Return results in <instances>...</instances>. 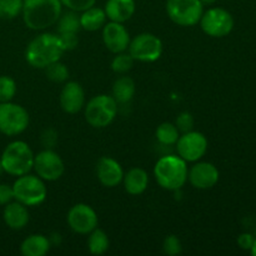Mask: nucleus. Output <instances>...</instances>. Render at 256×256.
Instances as JSON below:
<instances>
[{
    "instance_id": "nucleus-1",
    "label": "nucleus",
    "mask_w": 256,
    "mask_h": 256,
    "mask_svg": "<svg viewBox=\"0 0 256 256\" xmlns=\"http://www.w3.org/2000/svg\"><path fill=\"white\" fill-rule=\"evenodd\" d=\"M65 52L59 35L42 32L28 44L25 59L35 69H45L50 64L59 62Z\"/></svg>"
},
{
    "instance_id": "nucleus-2",
    "label": "nucleus",
    "mask_w": 256,
    "mask_h": 256,
    "mask_svg": "<svg viewBox=\"0 0 256 256\" xmlns=\"http://www.w3.org/2000/svg\"><path fill=\"white\" fill-rule=\"evenodd\" d=\"M62 12L60 0H24L22 20L32 30H45L58 22Z\"/></svg>"
},
{
    "instance_id": "nucleus-3",
    "label": "nucleus",
    "mask_w": 256,
    "mask_h": 256,
    "mask_svg": "<svg viewBox=\"0 0 256 256\" xmlns=\"http://www.w3.org/2000/svg\"><path fill=\"white\" fill-rule=\"evenodd\" d=\"M188 162L179 155L160 158L154 166V176L158 184L165 190L175 192L182 189L188 182Z\"/></svg>"
},
{
    "instance_id": "nucleus-4",
    "label": "nucleus",
    "mask_w": 256,
    "mask_h": 256,
    "mask_svg": "<svg viewBox=\"0 0 256 256\" xmlns=\"http://www.w3.org/2000/svg\"><path fill=\"white\" fill-rule=\"evenodd\" d=\"M34 152L32 148L22 140H15L6 145L2 152V160L4 172L12 176L28 174L34 165Z\"/></svg>"
},
{
    "instance_id": "nucleus-5",
    "label": "nucleus",
    "mask_w": 256,
    "mask_h": 256,
    "mask_svg": "<svg viewBox=\"0 0 256 256\" xmlns=\"http://www.w3.org/2000/svg\"><path fill=\"white\" fill-rule=\"evenodd\" d=\"M84 108L88 124L96 129L106 128L118 115V102L110 95H96L92 98Z\"/></svg>"
},
{
    "instance_id": "nucleus-6",
    "label": "nucleus",
    "mask_w": 256,
    "mask_h": 256,
    "mask_svg": "<svg viewBox=\"0 0 256 256\" xmlns=\"http://www.w3.org/2000/svg\"><path fill=\"white\" fill-rule=\"evenodd\" d=\"M14 199L25 206H38L46 199L48 190L44 180L38 175H30L29 172L18 176L12 185Z\"/></svg>"
},
{
    "instance_id": "nucleus-7",
    "label": "nucleus",
    "mask_w": 256,
    "mask_h": 256,
    "mask_svg": "<svg viewBox=\"0 0 256 256\" xmlns=\"http://www.w3.org/2000/svg\"><path fill=\"white\" fill-rule=\"evenodd\" d=\"M29 122V112L22 105L0 102V132L8 136L19 135L28 129Z\"/></svg>"
},
{
    "instance_id": "nucleus-8",
    "label": "nucleus",
    "mask_w": 256,
    "mask_h": 256,
    "mask_svg": "<svg viewBox=\"0 0 256 256\" xmlns=\"http://www.w3.org/2000/svg\"><path fill=\"white\" fill-rule=\"evenodd\" d=\"M166 12L179 26H194L202 19L204 5L200 0H168Z\"/></svg>"
},
{
    "instance_id": "nucleus-9",
    "label": "nucleus",
    "mask_w": 256,
    "mask_h": 256,
    "mask_svg": "<svg viewBox=\"0 0 256 256\" xmlns=\"http://www.w3.org/2000/svg\"><path fill=\"white\" fill-rule=\"evenodd\" d=\"M199 24L208 36L222 38L234 29V18L222 8H212L202 12Z\"/></svg>"
},
{
    "instance_id": "nucleus-10",
    "label": "nucleus",
    "mask_w": 256,
    "mask_h": 256,
    "mask_svg": "<svg viewBox=\"0 0 256 256\" xmlns=\"http://www.w3.org/2000/svg\"><path fill=\"white\" fill-rule=\"evenodd\" d=\"M129 54L132 59L142 62H156L162 54V42L152 32H142L130 40Z\"/></svg>"
},
{
    "instance_id": "nucleus-11",
    "label": "nucleus",
    "mask_w": 256,
    "mask_h": 256,
    "mask_svg": "<svg viewBox=\"0 0 256 256\" xmlns=\"http://www.w3.org/2000/svg\"><path fill=\"white\" fill-rule=\"evenodd\" d=\"M32 169L44 182H56L64 174L65 165L58 152L52 149H44L34 156Z\"/></svg>"
},
{
    "instance_id": "nucleus-12",
    "label": "nucleus",
    "mask_w": 256,
    "mask_h": 256,
    "mask_svg": "<svg viewBox=\"0 0 256 256\" xmlns=\"http://www.w3.org/2000/svg\"><path fill=\"white\" fill-rule=\"evenodd\" d=\"M178 155L186 162H196L206 154L208 139L199 132H182L176 142Z\"/></svg>"
},
{
    "instance_id": "nucleus-13",
    "label": "nucleus",
    "mask_w": 256,
    "mask_h": 256,
    "mask_svg": "<svg viewBox=\"0 0 256 256\" xmlns=\"http://www.w3.org/2000/svg\"><path fill=\"white\" fill-rule=\"evenodd\" d=\"M68 225L74 232L80 235H88L98 228V214L90 205L75 204L70 208L66 216Z\"/></svg>"
},
{
    "instance_id": "nucleus-14",
    "label": "nucleus",
    "mask_w": 256,
    "mask_h": 256,
    "mask_svg": "<svg viewBox=\"0 0 256 256\" xmlns=\"http://www.w3.org/2000/svg\"><path fill=\"white\" fill-rule=\"evenodd\" d=\"M188 179L195 189H212L219 182V170L212 162H196L188 172Z\"/></svg>"
},
{
    "instance_id": "nucleus-15",
    "label": "nucleus",
    "mask_w": 256,
    "mask_h": 256,
    "mask_svg": "<svg viewBox=\"0 0 256 256\" xmlns=\"http://www.w3.org/2000/svg\"><path fill=\"white\" fill-rule=\"evenodd\" d=\"M102 42L106 49L114 54L126 52L130 44L129 32L122 22H106L102 26Z\"/></svg>"
},
{
    "instance_id": "nucleus-16",
    "label": "nucleus",
    "mask_w": 256,
    "mask_h": 256,
    "mask_svg": "<svg viewBox=\"0 0 256 256\" xmlns=\"http://www.w3.org/2000/svg\"><path fill=\"white\" fill-rule=\"evenodd\" d=\"M60 106L66 114H76L85 106V92L76 82H68L59 96Z\"/></svg>"
},
{
    "instance_id": "nucleus-17",
    "label": "nucleus",
    "mask_w": 256,
    "mask_h": 256,
    "mask_svg": "<svg viewBox=\"0 0 256 256\" xmlns=\"http://www.w3.org/2000/svg\"><path fill=\"white\" fill-rule=\"evenodd\" d=\"M96 175L99 182L104 186L115 188L122 182L124 170L115 159L110 156H102L96 164Z\"/></svg>"
},
{
    "instance_id": "nucleus-18",
    "label": "nucleus",
    "mask_w": 256,
    "mask_h": 256,
    "mask_svg": "<svg viewBox=\"0 0 256 256\" xmlns=\"http://www.w3.org/2000/svg\"><path fill=\"white\" fill-rule=\"evenodd\" d=\"M136 10L135 0H108L104 12L110 22H122L130 20Z\"/></svg>"
},
{
    "instance_id": "nucleus-19",
    "label": "nucleus",
    "mask_w": 256,
    "mask_h": 256,
    "mask_svg": "<svg viewBox=\"0 0 256 256\" xmlns=\"http://www.w3.org/2000/svg\"><path fill=\"white\" fill-rule=\"evenodd\" d=\"M5 224L12 230H22L29 222V212L24 204L19 202H10L5 205L2 212Z\"/></svg>"
},
{
    "instance_id": "nucleus-20",
    "label": "nucleus",
    "mask_w": 256,
    "mask_h": 256,
    "mask_svg": "<svg viewBox=\"0 0 256 256\" xmlns=\"http://www.w3.org/2000/svg\"><path fill=\"white\" fill-rule=\"evenodd\" d=\"M122 182L128 194L140 195L148 189L149 175L142 168H132L126 174H124Z\"/></svg>"
},
{
    "instance_id": "nucleus-21",
    "label": "nucleus",
    "mask_w": 256,
    "mask_h": 256,
    "mask_svg": "<svg viewBox=\"0 0 256 256\" xmlns=\"http://www.w3.org/2000/svg\"><path fill=\"white\" fill-rule=\"evenodd\" d=\"M50 246V239L42 234H32L22 242L20 252L24 256H44L49 252Z\"/></svg>"
},
{
    "instance_id": "nucleus-22",
    "label": "nucleus",
    "mask_w": 256,
    "mask_h": 256,
    "mask_svg": "<svg viewBox=\"0 0 256 256\" xmlns=\"http://www.w3.org/2000/svg\"><path fill=\"white\" fill-rule=\"evenodd\" d=\"M106 14L102 8L94 6L84 10L80 14V25L86 32H98L106 24Z\"/></svg>"
},
{
    "instance_id": "nucleus-23",
    "label": "nucleus",
    "mask_w": 256,
    "mask_h": 256,
    "mask_svg": "<svg viewBox=\"0 0 256 256\" xmlns=\"http://www.w3.org/2000/svg\"><path fill=\"white\" fill-rule=\"evenodd\" d=\"M136 92L135 82L130 76H122L115 80L112 85V95L118 104H126L130 102L134 98Z\"/></svg>"
},
{
    "instance_id": "nucleus-24",
    "label": "nucleus",
    "mask_w": 256,
    "mask_h": 256,
    "mask_svg": "<svg viewBox=\"0 0 256 256\" xmlns=\"http://www.w3.org/2000/svg\"><path fill=\"white\" fill-rule=\"evenodd\" d=\"M109 238L104 230L96 229L92 230L88 238V249H89L90 254L92 255H102L108 252L109 249Z\"/></svg>"
},
{
    "instance_id": "nucleus-25",
    "label": "nucleus",
    "mask_w": 256,
    "mask_h": 256,
    "mask_svg": "<svg viewBox=\"0 0 256 256\" xmlns=\"http://www.w3.org/2000/svg\"><path fill=\"white\" fill-rule=\"evenodd\" d=\"M56 24L59 34H78L82 30L80 14L76 12H72V10H69L65 14L62 12Z\"/></svg>"
},
{
    "instance_id": "nucleus-26",
    "label": "nucleus",
    "mask_w": 256,
    "mask_h": 256,
    "mask_svg": "<svg viewBox=\"0 0 256 256\" xmlns=\"http://www.w3.org/2000/svg\"><path fill=\"white\" fill-rule=\"evenodd\" d=\"M155 136H156V140L162 145L172 146V145L176 144L178 139L180 136V132L178 130L175 124H172V122H162V124H160L158 126L156 132H155Z\"/></svg>"
},
{
    "instance_id": "nucleus-27",
    "label": "nucleus",
    "mask_w": 256,
    "mask_h": 256,
    "mask_svg": "<svg viewBox=\"0 0 256 256\" xmlns=\"http://www.w3.org/2000/svg\"><path fill=\"white\" fill-rule=\"evenodd\" d=\"M24 0H0V19L12 20L22 14Z\"/></svg>"
},
{
    "instance_id": "nucleus-28",
    "label": "nucleus",
    "mask_w": 256,
    "mask_h": 256,
    "mask_svg": "<svg viewBox=\"0 0 256 256\" xmlns=\"http://www.w3.org/2000/svg\"><path fill=\"white\" fill-rule=\"evenodd\" d=\"M44 70L48 79L54 82H65L69 79V69L66 65L60 62V60L50 64Z\"/></svg>"
},
{
    "instance_id": "nucleus-29",
    "label": "nucleus",
    "mask_w": 256,
    "mask_h": 256,
    "mask_svg": "<svg viewBox=\"0 0 256 256\" xmlns=\"http://www.w3.org/2000/svg\"><path fill=\"white\" fill-rule=\"evenodd\" d=\"M134 62L132 55L129 52H119L116 54V56H114L112 62V72H116V74H125V72H130L134 66Z\"/></svg>"
},
{
    "instance_id": "nucleus-30",
    "label": "nucleus",
    "mask_w": 256,
    "mask_h": 256,
    "mask_svg": "<svg viewBox=\"0 0 256 256\" xmlns=\"http://www.w3.org/2000/svg\"><path fill=\"white\" fill-rule=\"evenodd\" d=\"M16 94V82L12 78L2 75L0 76V102H12Z\"/></svg>"
},
{
    "instance_id": "nucleus-31",
    "label": "nucleus",
    "mask_w": 256,
    "mask_h": 256,
    "mask_svg": "<svg viewBox=\"0 0 256 256\" xmlns=\"http://www.w3.org/2000/svg\"><path fill=\"white\" fill-rule=\"evenodd\" d=\"M162 252H164V254L169 256L182 254V245L179 238L176 235H169V236L165 238L164 242H162Z\"/></svg>"
},
{
    "instance_id": "nucleus-32",
    "label": "nucleus",
    "mask_w": 256,
    "mask_h": 256,
    "mask_svg": "<svg viewBox=\"0 0 256 256\" xmlns=\"http://www.w3.org/2000/svg\"><path fill=\"white\" fill-rule=\"evenodd\" d=\"M194 116L188 112H180L176 118V122H175V125L180 132H192L194 129Z\"/></svg>"
},
{
    "instance_id": "nucleus-33",
    "label": "nucleus",
    "mask_w": 256,
    "mask_h": 256,
    "mask_svg": "<svg viewBox=\"0 0 256 256\" xmlns=\"http://www.w3.org/2000/svg\"><path fill=\"white\" fill-rule=\"evenodd\" d=\"M62 6H66L69 10L72 12H82L89 8L94 6L96 0H60Z\"/></svg>"
},
{
    "instance_id": "nucleus-34",
    "label": "nucleus",
    "mask_w": 256,
    "mask_h": 256,
    "mask_svg": "<svg viewBox=\"0 0 256 256\" xmlns=\"http://www.w3.org/2000/svg\"><path fill=\"white\" fill-rule=\"evenodd\" d=\"M42 142L45 146V149H52L55 144L58 142V132L52 128L44 130L42 134Z\"/></svg>"
},
{
    "instance_id": "nucleus-35",
    "label": "nucleus",
    "mask_w": 256,
    "mask_h": 256,
    "mask_svg": "<svg viewBox=\"0 0 256 256\" xmlns=\"http://www.w3.org/2000/svg\"><path fill=\"white\" fill-rule=\"evenodd\" d=\"M59 35L60 40H62V44L64 46L65 52L68 50H72L78 46L79 44V38L78 34H58Z\"/></svg>"
},
{
    "instance_id": "nucleus-36",
    "label": "nucleus",
    "mask_w": 256,
    "mask_h": 256,
    "mask_svg": "<svg viewBox=\"0 0 256 256\" xmlns=\"http://www.w3.org/2000/svg\"><path fill=\"white\" fill-rule=\"evenodd\" d=\"M14 199L12 186L8 184H0V205H6Z\"/></svg>"
},
{
    "instance_id": "nucleus-37",
    "label": "nucleus",
    "mask_w": 256,
    "mask_h": 256,
    "mask_svg": "<svg viewBox=\"0 0 256 256\" xmlns=\"http://www.w3.org/2000/svg\"><path fill=\"white\" fill-rule=\"evenodd\" d=\"M254 240V236H252V234L245 232V234L239 235V238H238V245H239L242 250H250L252 249Z\"/></svg>"
},
{
    "instance_id": "nucleus-38",
    "label": "nucleus",
    "mask_w": 256,
    "mask_h": 256,
    "mask_svg": "<svg viewBox=\"0 0 256 256\" xmlns=\"http://www.w3.org/2000/svg\"><path fill=\"white\" fill-rule=\"evenodd\" d=\"M200 2H202V5H212V4H214L216 0H200Z\"/></svg>"
},
{
    "instance_id": "nucleus-39",
    "label": "nucleus",
    "mask_w": 256,
    "mask_h": 256,
    "mask_svg": "<svg viewBox=\"0 0 256 256\" xmlns=\"http://www.w3.org/2000/svg\"><path fill=\"white\" fill-rule=\"evenodd\" d=\"M250 252H252V254L256 256V240H254V242H252V249H250Z\"/></svg>"
},
{
    "instance_id": "nucleus-40",
    "label": "nucleus",
    "mask_w": 256,
    "mask_h": 256,
    "mask_svg": "<svg viewBox=\"0 0 256 256\" xmlns=\"http://www.w3.org/2000/svg\"><path fill=\"white\" fill-rule=\"evenodd\" d=\"M2 172H4V168H2V160H0V175H2Z\"/></svg>"
}]
</instances>
